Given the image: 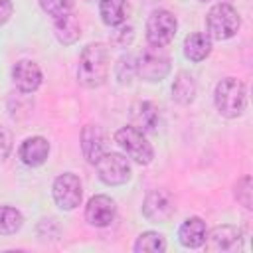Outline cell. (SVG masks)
<instances>
[{
  "label": "cell",
  "instance_id": "6da1fadb",
  "mask_svg": "<svg viewBox=\"0 0 253 253\" xmlns=\"http://www.w3.org/2000/svg\"><path fill=\"white\" fill-rule=\"evenodd\" d=\"M109 49L103 43H89L79 55L77 79L87 89L101 87L109 75Z\"/></svg>",
  "mask_w": 253,
  "mask_h": 253
},
{
  "label": "cell",
  "instance_id": "7a4b0ae2",
  "mask_svg": "<svg viewBox=\"0 0 253 253\" xmlns=\"http://www.w3.org/2000/svg\"><path fill=\"white\" fill-rule=\"evenodd\" d=\"M213 103H215V109L221 117H227V119L239 117L245 111V105H247L245 85L235 77L221 79L215 85Z\"/></svg>",
  "mask_w": 253,
  "mask_h": 253
},
{
  "label": "cell",
  "instance_id": "3957f363",
  "mask_svg": "<svg viewBox=\"0 0 253 253\" xmlns=\"http://www.w3.org/2000/svg\"><path fill=\"white\" fill-rule=\"evenodd\" d=\"M239 14L233 6L229 4H215L210 8L208 16H206V30H208V38L210 40H229L237 34L239 30Z\"/></svg>",
  "mask_w": 253,
  "mask_h": 253
},
{
  "label": "cell",
  "instance_id": "277c9868",
  "mask_svg": "<svg viewBox=\"0 0 253 253\" xmlns=\"http://www.w3.org/2000/svg\"><path fill=\"white\" fill-rule=\"evenodd\" d=\"M136 75H140L144 81H160L170 71V55L164 47L148 45L138 53V59L134 61Z\"/></svg>",
  "mask_w": 253,
  "mask_h": 253
},
{
  "label": "cell",
  "instance_id": "5b68a950",
  "mask_svg": "<svg viewBox=\"0 0 253 253\" xmlns=\"http://www.w3.org/2000/svg\"><path fill=\"white\" fill-rule=\"evenodd\" d=\"M115 142L126 152L128 158H132L138 164H150L154 158V148L146 140L144 132L136 130L134 126H123L115 132Z\"/></svg>",
  "mask_w": 253,
  "mask_h": 253
},
{
  "label": "cell",
  "instance_id": "8992f818",
  "mask_svg": "<svg viewBox=\"0 0 253 253\" xmlns=\"http://www.w3.org/2000/svg\"><path fill=\"white\" fill-rule=\"evenodd\" d=\"M178 30V22L176 16L168 10H154L148 20H146V40L148 45H158L164 47L168 45Z\"/></svg>",
  "mask_w": 253,
  "mask_h": 253
},
{
  "label": "cell",
  "instance_id": "52a82bcc",
  "mask_svg": "<svg viewBox=\"0 0 253 253\" xmlns=\"http://www.w3.org/2000/svg\"><path fill=\"white\" fill-rule=\"evenodd\" d=\"M97 176L107 186H121L130 180V164L123 154L117 152H105L97 162Z\"/></svg>",
  "mask_w": 253,
  "mask_h": 253
},
{
  "label": "cell",
  "instance_id": "ba28073f",
  "mask_svg": "<svg viewBox=\"0 0 253 253\" xmlns=\"http://www.w3.org/2000/svg\"><path fill=\"white\" fill-rule=\"evenodd\" d=\"M51 192H53L55 204H57L61 210H65V211L75 210V208L81 204V200H83V186H81V180H79L75 174H71V172H65V174L57 176L55 182H53Z\"/></svg>",
  "mask_w": 253,
  "mask_h": 253
},
{
  "label": "cell",
  "instance_id": "9c48e42d",
  "mask_svg": "<svg viewBox=\"0 0 253 253\" xmlns=\"http://www.w3.org/2000/svg\"><path fill=\"white\" fill-rule=\"evenodd\" d=\"M176 211L174 198L166 190H152L142 202V213L152 223H166Z\"/></svg>",
  "mask_w": 253,
  "mask_h": 253
},
{
  "label": "cell",
  "instance_id": "30bf717a",
  "mask_svg": "<svg viewBox=\"0 0 253 253\" xmlns=\"http://www.w3.org/2000/svg\"><path fill=\"white\" fill-rule=\"evenodd\" d=\"M239 243H241V231L229 223L215 225L210 233H206V239H204V245L208 251H231L239 247Z\"/></svg>",
  "mask_w": 253,
  "mask_h": 253
},
{
  "label": "cell",
  "instance_id": "8fae6325",
  "mask_svg": "<svg viewBox=\"0 0 253 253\" xmlns=\"http://www.w3.org/2000/svg\"><path fill=\"white\" fill-rule=\"evenodd\" d=\"M12 81L22 93H34L42 85V69L32 59H20L12 67Z\"/></svg>",
  "mask_w": 253,
  "mask_h": 253
},
{
  "label": "cell",
  "instance_id": "7c38bea8",
  "mask_svg": "<svg viewBox=\"0 0 253 253\" xmlns=\"http://www.w3.org/2000/svg\"><path fill=\"white\" fill-rule=\"evenodd\" d=\"M117 213V206L109 196H93L85 206V219L95 227H107Z\"/></svg>",
  "mask_w": 253,
  "mask_h": 253
},
{
  "label": "cell",
  "instance_id": "4fadbf2b",
  "mask_svg": "<svg viewBox=\"0 0 253 253\" xmlns=\"http://www.w3.org/2000/svg\"><path fill=\"white\" fill-rule=\"evenodd\" d=\"M160 123L158 109L150 101H136L130 107V126L140 132H154Z\"/></svg>",
  "mask_w": 253,
  "mask_h": 253
},
{
  "label": "cell",
  "instance_id": "5bb4252c",
  "mask_svg": "<svg viewBox=\"0 0 253 253\" xmlns=\"http://www.w3.org/2000/svg\"><path fill=\"white\" fill-rule=\"evenodd\" d=\"M81 150L87 162L95 164L105 154V132L97 125H87L81 130Z\"/></svg>",
  "mask_w": 253,
  "mask_h": 253
},
{
  "label": "cell",
  "instance_id": "9a60e30c",
  "mask_svg": "<svg viewBox=\"0 0 253 253\" xmlns=\"http://www.w3.org/2000/svg\"><path fill=\"white\" fill-rule=\"evenodd\" d=\"M47 154H49V142L43 136H30V138H26L20 144V150H18L20 160L26 166H32V168L42 166L47 160Z\"/></svg>",
  "mask_w": 253,
  "mask_h": 253
},
{
  "label": "cell",
  "instance_id": "2e32d148",
  "mask_svg": "<svg viewBox=\"0 0 253 253\" xmlns=\"http://www.w3.org/2000/svg\"><path fill=\"white\" fill-rule=\"evenodd\" d=\"M206 233H208V229H206L204 219H200V217H188L180 225V229H178V239H180V243L184 247H192L194 249V247L204 245Z\"/></svg>",
  "mask_w": 253,
  "mask_h": 253
},
{
  "label": "cell",
  "instance_id": "e0dca14e",
  "mask_svg": "<svg viewBox=\"0 0 253 253\" xmlns=\"http://www.w3.org/2000/svg\"><path fill=\"white\" fill-rule=\"evenodd\" d=\"M53 32H55L57 42L63 43V45H71V43H75V42L81 38V26H79V20H77L71 12L65 14V16L55 18Z\"/></svg>",
  "mask_w": 253,
  "mask_h": 253
},
{
  "label": "cell",
  "instance_id": "ac0fdd59",
  "mask_svg": "<svg viewBox=\"0 0 253 253\" xmlns=\"http://www.w3.org/2000/svg\"><path fill=\"white\" fill-rule=\"evenodd\" d=\"M211 51V40L206 34L194 32L184 40V55L190 61H204Z\"/></svg>",
  "mask_w": 253,
  "mask_h": 253
},
{
  "label": "cell",
  "instance_id": "d6986e66",
  "mask_svg": "<svg viewBox=\"0 0 253 253\" xmlns=\"http://www.w3.org/2000/svg\"><path fill=\"white\" fill-rule=\"evenodd\" d=\"M99 14L107 26H121L128 16L126 0H99Z\"/></svg>",
  "mask_w": 253,
  "mask_h": 253
},
{
  "label": "cell",
  "instance_id": "ffe728a7",
  "mask_svg": "<svg viewBox=\"0 0 253 253\" xmlns=\"http://www.w3.org/2000/svg\"><path fill=\"white\" fill-rule=\"evenodd\" d=\"M172 97L180 105H188L196 97V79L188 71H180L172 83Z\"/></svg>",
  "mask_w": 253,
  "mask_h": 253
},
{
  "label": "cell",
  "instance_id": "44dd1931",
  "mask_svg": "<svg viewBox=\"0 0 253 253\" xmlns=\"http://www.w3.org/2000/svg\"><path fill=\"white\" fill-rule=\"evenodd\" d=\"M164 249H166V241H164V235L158 231H144L134 241L136 253H160Z\"/></svg>",
  "mask_w": 253,
  "mask_h": 253
},
{
  "label": "cell",
  "instance_id": "7402d4cb",
  "mask_svg": "<svg viewBox=\"0 0 253 253\" xmlns=\"http://www.w3.org/2000/svg\"><path fill=\"white\" fill-rule=\"evenodd\" d=\"M22 213L12 206H0V233L12 235L22 227Z\"/></svg>",
  "mask_w": 253,
  "mask_h": 253
},
{
  "label": "cell",
  "instance_id": "603a6c76",
  "mask_svg": "<svg viewBox=\"0 0 253 253\" xmlns=\"http://www.w3.org/2000/svg\"><path fill=\"white\" fill-rule=\"evenodd\" d=\"M235 200L241 206H245L247 210L253 208V182H251V176H243L235 184Z\"/></svg>",
  "mask_w": 253,
  "mask_h": 253
},
{
  "label": "cell",
  "instance_id": "cb8c5ba5",
  "mask_svg": "<svg viewBox=\"0 0 253 253\" xmlns=\"http://www.w3.org/2000/svg\"><path fill=\"white\" fill-rule=\"evenodd\" d=\"M136 73V65H134V57L132 55H123L119 59V63L115 65V75L119 79V83H130L132 75Z\"/></svg>",
  "mask_w": 253,
  "mask_h": 253
},
{
  "label": "cell",
  "instance_id": "d4e9b609",
  "mask_svg": "<svg viewBox=\"0 0 253 253\" xmlns=\"http://www.w3.org/2000/svg\"><path fill=\"white\" fill-rule=\"evenodd\" d=\"M40 6L47 16L59 18V16H65L71 12L73 0H40Z\"/></svg>",
  "mask_w": 253,
  "mask_h": 253
},
{
  "label": "cell",
  "instance_id": "484cf974",
  "mask_svg": "<svg viewBox=\"0 0 253 253\" xmlns=\"http://www.w3.org/2000/svg\"><path fill=\"white\" fill-rule=\"evenodd\" d=\"M132 38H134V32H132L130 26H126V28H119L117 32H113V36H111V43H115L117 47H126V45L132 42Z\"/></svg>",
  "mask_w": 253,
  "mask_h": 253
},
{
  "label": "cell",
  "instance_id": "4316f807",
  "mask_svg": "<svg viewBox=\"0 0 253 253\" xmlns=\"http://www.w3.org/2000/svg\"><path fill=\"white\" fill-rule=\"evenodd\" d=\"M10 150H12V132L8 128L0 126V162L4 158H8Z\"/></svg>",
  "mask_w": 253,
  "mask_h": 253
},
{
  "label": "cell",
  "instance_id": "83f0119b",
  "mask_svg": "<svg viewBox=\"0 0 253 253\" xmlns=\"http://www.w3.org/2000/svg\"><path fill=\"white\" fill-rule=\"evenodd\" d=\"M14 12V6H12V0H0V26L6 24L10 20Z\"/></svg>",
  "mask_w": 253,
  "mask_h": 253
},
{
  "label": "cell",
  "instance_id": "f1b7e54d",
  "mask_svg": "<svg viewBox=\"0 0 253 253\" xmlns=\"http://www.w3.org/2000/svg\"><path fill=\"white\" fill-rule=\"evenodd\" d=\"M200 2H208V0H200Z\"/></svg>",
  "mask_w": 253,
  "mask_h": 253
}]
</instances>
